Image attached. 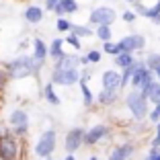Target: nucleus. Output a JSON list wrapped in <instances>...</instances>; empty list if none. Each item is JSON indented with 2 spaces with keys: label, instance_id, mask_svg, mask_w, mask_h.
Instances as JSON below:
<instances>
[{
  "label": "nucleus",
  "instance_id": "a211bd4d",
  "mask_svg": "<svg viewBox=\"0 0 160 160\" xmlns=\"http://www.w3.org/2000/svg\"><path fill=\"white\" fill-rule=\"evenodd\" d=\"M136 10H138L140 14H144L148 21H152V23L160 25V0L156 2V4L148 6V8H144V6H136Z\"/></svg>",
  "mask_w": 160,
  "mask_h": 160
},
{
  "label": "nucleus",
  "instance_id": "f704fd0d",
  "mask_svg": "<svg viewBox=\"0 0 160 160\" xmlns=\"http://www.w3.org/2000/svg\"><path fill=\"white\" fill-rule=\"evenodd\" d=\"M62 160H76V156H74V154H66Z\"/></svg>",
  "mask_w": 160,
  "mask_h": 160
},
{
  "label": "nucleus",
  "instance_id": "58836bf2",
  "mask_svg": "<svg viewBox=\"0 0 160 160\" xmlns=\"http://www.w3.org/2000/svg\"><path fill=\"white\" fill-rule=\"evenodd\" d=\"M156 107H158V109H160V105H156Z\"/></svg>",
  "mask_w": 160,
  "mask_h": 160
},
{
  "label": "nucleus",
  "instance_id": "bb28decb",
  "mask_svg": "<svg viewBox=\"0 0 160 160\" xmlns=\"http://www.w3.org/2000/svg\"><path fill=\"white\" fill-rule=\"evenodd\" d=\"M84 60H86V64H99V62L103 60V52H101V49H90L84 56Z\"/></svg>",
  "mask_w": 160,
  "mask_h": 160
},
{
  "label": "nucleus",
  "instance_id": "20e7f679",
  "mask_svg": "<svg viewBox=\"0 0 160 160\" xmlns=\"http://www.w3.org/2000/svg\"><path fill=\"white\" fill-rule=\"evenodd\" d=\"M0 158L2 160H23V138L10 132L0 133Z\"/></svg>",
  "mask_w": 160,
  "mask_h": 160
},
{
  "label": "nucleus",
  "instance_id": "393cba45",
  "mask_svg": "<svg viewBox=\"0 0 160 160\" xmlns=\"http://www.w3.org/2000/svg\"><path fill=\"white\" fill-rule=\"evenodd\" d=\"M94 35H97L103 43L113 41V31H111V27H94Z\"/></svg>",
  "mask_w": 160,
  "mask_h": 160
},
{
  "label": "nucleus",
  "instance_id": "e433bc0d",
  "mask_svg": "<svg viewBox=\"0 0 160 160\" xmlns=\"http://www.w3.org/2000/svg\"><path fill=\"white\" fill-rule=\"evenodd\" d=\"M123 2H136V0H123Z\"/></svg>",
  "mask_w": 160,
  "mask_h": 160
},
{
  "label": "nucleus",
  "instance_id": "9d476101",
  "mask_svg": "<svg viewBox=\"0 0 160 160\" xmlns=\"http://www.w3.org/2000/svg\"><path fill=\"white\" fill-rule=\"evenodd\" d=\"M117 47H119V52H123V53H136V52H140V49L146 47V37L140 35V33L123 35L117 41Z\"/></svg>",
  "mask_w": 160,
  "mask_h": 160
},
{
  "label": "nucleus",
  "instance_id": "4c0bfd02",
  "mask_svg": "<svg viewBox=\"0 0 160 160\" xmlns=\"http://www.w3.org/2000/svg\"><path fill=\"white\" fill-rule=\"evenodd\" d=\"M0 90H2V82H0Z\"/></svg>",
  "mask_w": 160,
  "mask_h": 160
},
{
  "label": "nucleus",
  "instance_id": "c756f323",
  "mask_svg": "<svg viewBox=\"0 0 160 160\" xmlns=\"http://www.w3.org/2000/svg\"><path fill=\"white\" fill-rule=\"evenodd\" d=\"M150 146L152 148H160V123L154 125V136H152V140H150Z\"/></svg>",
  "mask_w": 160,
  "mask_h": 160
},
{
  "label": "nucleus",
  "instance_id": "1a4fd4ad",
  "mask_svg": "<svg viewBox=\"0 0 160 160\" xmlns=\"http://www.w3.org/2000/svg\"><path fill=\"white\" fill-rule=\"evenodd\" d=\"M115 21H117V12L111 6H97L88 14V23L94 27H111Z\"/></svg>",
  "mask_w": 160,
  "mask_h": 160
},
{
  "label": "nucleus",
  "instance_id": "4468645a",
  "mask_svg": "<svg viewBox=\"0 0 160 160\" xmlns=\"http://www.w3.org/2000/svg\"><path fill=\"white\" fill-rule=\"evenodd\" d=\"M78 8H80L78 0H60L56 4V8H53V12H56L58 19H60V17H66L68 19V14H74Z\"/></svg>",
  "mask_w": 160,
  "mask_h": 160
},
{
  "label": "nucleus",
  "instance_id": "a878e982",
  "mask_svg": "<svg viewBox=\"0 0 160 160\" xmlns=\"http://www.w3.org/2000/svg\"><path fill=\"white\" fill-rule=\"evenodd\" d=\"M72 21H68L66 17H60V19H56V29L60 31V33H70L72 31Z\"/></svg>",
  "mask_w": 160,
  "mask_h": 160
},
{
  "label": "nucleus",
  "instance_id": "ddd939ff",
  "mask_svg": "<svg viewBox=\"0 0 160 160\" xmlns=\"http://www.w3.org/2000/svg\"><path fill=\"white\" fill-rule=\"evenodd\" d=\"M88 70H80V80H78V86H80V92H82V103L86 107H92L94 105V94L90 92V86H88Z\"/></svg>",
  "mask_w": 160,
  "mask_h": 160
},
{
  "label": "nucleus",
  "instance_id": "2f4dec72",
  "mask_svg": "<svg viewBox=\"0 0 160 160\" xmlns=\"http://www.w3.org/2000/svg\"><path fill=\"white\" fill-rule=\"evenodd\" d=\"M146 160H160V148H150Z\"/></svg>",
  "mask_w": 160,
  "mask_h": 160
},
{
  "label": "nucleus",
  "instance_id": "5701e85b",
  "mask_svg": "<svg viewBox=\"0 0 160 160\" xmlns=\"http://www.w3.org/2000/svg\"><path fill=\"white\" fill-rule=\"evenodd\" d=\"M43 99H45L49 105H60V103H62L60 94L56 92V86H53L52 82H47V84L43 86Z\"/></svg>",
  "mask_w": 160,
  "mask_h": 160
},
{
  "label": "nucleus",
  "instance_id": "7c9ffc66",
  "mask_svg": "<svg viewBox=\"0 0 160 160\" xmlns=\"http://www.w3.org/2000/svg\"><path fill=\"white\" fill-rule=\"evenodd\" d=\"M148 121H150L152 125L160 123V109H158V107H154L152 111H148Z\"/></svg>",
  "mask_w": 160,
  "mask_h": 160
},
{
  "label": "nucleus",
  "instance_id": "c9c22d12",
  "mask_svg": "<svg viewBox=\"0 0 160 160\" xmlns=\"http://www.w3.org/2000/svg\"><path fill=\"white\" fill-rule=\"evenodd\" d=\"M88 160H101V158H99V156H90Z\"/></svg>",
  "mask_w": 160,
  "mask_h": 160
},
{
  "label": "nucleus",
  "instance_id": "c85d7f7f",
  "mask_svg": "<svg viewBox=\"0 0 160 160\" xmlns=\"http://www.w3.org/2000/svg\"><path fill=\"white\" fill-rule=\"evenodd\" d=\"M64 43H68L70 47H74L76 52H80V49H82V41H80L76 35H72V33H68V37H64Z\"/></svg>",
  "mask_w": 160,
  "mask_h": 160
},
{
  "label": "nucleus",
  "instance_id": "7ed1b4c3",
  "mask_svg": "<svg viewBox=\"0 0 160 160\" xmlns=\"http://www.w3.org/2000/svg\"><path fill=\"white\" fill-rule=\"evenodd\" d=\"M4 68H6V78L21 80V78L35 76L39 72V68H41V64H37L31 56H19V58H14L12 62H8Z\"/></svg>",
  "mask_w": 160,
  "mask_h": 160
},
{
  "label": "nucleus",
  "instance_id": "423d86ee",
  "mask_svg": "<svg viewBox=\"0 0 160 160\" xmlns=\"http://www.w3.org/2000/svg\"><path fill=\"white\" fill-rule=\"evenodd\" d=\"M56 144H58L56 129H45V132L37 138V142H35L33 154L37 156V160H49L52 154L56 152Z\"/></svg>",
  "mask_w": 160,
  "mask_h": 160
},
{
  "label": "nucleus",
  "instance_id": "4be33fe9",
  "mask_svg": "<svg viewBox=\"0 0 160 160\" xmlns=\"http://www.w3.org/2000/svg\"><path fill=\"white\" fill-rule=\"evenodd\" d=\"M115 60V66L119 68V70H125V68H132L133 64H136V58H133V53H117V56L113 58Z\"/></svg>",
  "mask_w": 160,
  "mask_h": 160
},
{
  "label": "nucleus",
  "instance_id": "9b49d317",
  "mask_svg": "<svg viewBox=\"0 0 160 160\" xmlns=\"http://www.w3.org/2000/svg\"><path fill=\"white\" fill-rule=\"evenodd\" d=\"M82 146H84V129L82 127H72L66 133V138H64V150L68 154H74Z\"/></svg>",
  "mask_w": 160,
  "mask_h": 160
},
{
  "label": "nucleus",
  "instance_id": "f8f14e48",
  "mask_svg": "<svg viewBox=\"0 0 160 160\" xmlns=\"http://www.w3.org/2000/svg\"><path fill=\"white\" fill-rule=\"evenodd\" d=\"M109 133H111L109 125L97 123V125H92L90 129H84V144L86 146H97V144H101L103 140H107Z\"/></svg>",
  "mask_w": 160,
  "mask_h": 160
},
{
  "label": "nucleus",
  "instance_id": "6ab92c4d",
  "mask_svg": "<svg viewBox=\"0 0 160 160\" xmlns=\"http://www.w3.org/2000/svg\"><path fill=\"white\" fill-rule=\"evenodd\" d=\"M64 53H66V52H64V37L52 39V43L47 45V58H52V60L56 62V60H60Z\"/></svg>",
  "mask_w": 160,
  "mask_h": 160
},
{
  "label": "nucleus",
  "instance_id": "39448f33",
  "mask_svg": "<svg viewBox=\"0 0 160 160\" xmlns=\"http://www.w3.org/2000/svg\"><path fill=\"white\" fill-rule=\"evenodd\" d=\"M125 107L136 121H144L148 117V111H150V103H148L146 94L140 90H129L125 94Z\"/></svg>",
  "mask_w": 160,
  "mask_h": 160
},
{
  "label": "nucleus",
  "instance_id": "f257e3e1",
  "mask_svg": "<svg viewBox=\"0 0 160 160\" xmlns=\"http://www.w3.org/2000/svg\"><path fill=\"white\" fill-rule=\"evenodd\" d=\"M80 56L76 53H64L60 60H56L52 70V82L53 86H72L78 84L80 80Z\"/></svg>",
  "mask_w": 160,
  "mask_h": 160
},
{
  "label": "nucleus",
  "instance_id": "72a5a7b5",
  "mask_svg": "<svg viewBox=\"0 0 160 160\" xmlns=\"http://www.w3.org/2000/svg\"><path fill=\"white\" fill-rule=\"evenodd\" d=\"M58 2H60V0H45V8H43V10H49V12H53V8H56Z\"/></svg>",
  "mask_w": 160,
  "mask_h": 160
},
{
  "label": "nucleus",
  "instance_id": "f03ea898",
  "mask_svg": "<svg viewBox=\"0 0 160 160\" xmlns=\"http://www.w3.org/2000/svg\"><path fill=\"white\" fill-rule=\"evenodd\" d=\"M119 92H121V74L117 70H105L101 74V92L97 94L94 101L101 107H109L117 103Z\"/></svg>",
  "mask_w": 160,
  "mask_h": 160
},
{
  "label": "nucleus",
  "instance_id": "2eb2a0df",
  "mask_svg": "<svg viewBox=\"0 0 160 160\" xmlns=\"http://www.w3.org/2000/svg\"><path fill=\"white\" fill-rule=\"evenodd\" d=\"M43 17H45V10H43L39 4H29L27 8H25V21H27L29 25H37V23H41Z\"/></svg>",
  "mask_w": 160,
  "mask_h": 160
},
{
  "label": "nucleus",
  "instance_id": "f3484780",
  "mask_svg": "<svg viewBox=\"0 0 160 160\" xmlns=\"http://www.w3.org/2000/svg\"><path fill=\"white\" fill-rule=\"evenodd\" d=\"M133 154V144H129V142H125V144H121V146H117L111 154H109V160H129Z\"/></svg>",
  "mask_w": 160,
  "mask_h": 160
},
{
  "label": "nucleus",
  "instance_id": "0eeeda50",
  "mask_svg": "<svg viewBox=\"0 0 160 160\" xmlns=\"http://www.w3.org/2000/svg\"><path fill=\"white\" fill-rule=\"evenodd\" d=\"M152 80H154V76H152V72L148 70L146 62L136 60V64L132 66V80H129V86H132V90H140V92H144L146 90V86L150 84Z\"/></svg>",
  "mask_w": 160,
  "mask_h": 160
},
{
  "label": "nucleus",
  "instance_id": "412c9836",
  "mask_svg": "<svg viewBox=\"0 0 160 160\" xmlns=\"http://www.w3.org/2000/svg\"><path fill=\"white\" fill-rule=\"evenodd\" d=\"M144 62H146L148 70L152 72L154 80H158V82H160V53H150Z\"/></svg>",
  "mask_w": 160,
  "mask_h": 160
},
{
  "label": "nucleus",
  "instance_id": "473e14b6",
  "mask_svg": "<svg viewBox=\"0 0 160 160\" xmlns=\"http://www.w3.org/2000/svg\"><path fill=\"white\" fill-rule=\"evenodd\" d=\"M121 17H123V21H125V23H133V21H136V12H133V10H125Z\"/></svg>",
  "mask_w": 160,
  "mask_h": 160
},
{
  "label": "nucleus",
  "instance_id": "cd10ccee",
  "mask_svg": "<svg viewBox=\"0 0 160 160\" xmlns=\"http://www.w3.org/2000/svg\"><path fill=\"white\" fill-rule=\"evenodd\" d=\"M103 53H107V56H117V53H121L119 52V47H117V41H107V43H103V49H101Z\"/></svg>",
  "mask_w": 160,
  "mask_h": 160
},
{
  "label": "nucleus",
  "instance_id": "dca6fc26",
  "mask_svg": "<svg viewBox=\"0 0 160 160\" xmlns=\"http://www.w3.org/2000/svg\"><path fill=\"white\" fill-rule=\"evenodd\" d=\"M31 58H33L37 64H41L47 60V43L43 41L41 37H35L33 39V53H31Z\"/></svg>",
  "mask_w": 160,
  "mask_h": 160
},
{
  "label": "nucleus",
  "instance_id": "b1692460",
  "mask_svg": "<svg viewBox=\"0 0 160 160\" xmlns=\"http://www.w3.org/2000/svg\"><path fill=\"white\" fill-rule=\"evenodd\" d=\"M72 35H76V37L82 41V37H90L92 35V29H90V25H72Z\"/></svg>",
  "mask_w": 160,
  "mask_h": 160
},
{
  "label": "nucleus",
  "instance_id": "aec40b11",
  "mask_svg": "<svg viewBox=\"0 0 160 160\" xmlns=\"http://www.w3.org/2000/svg\"><path fill=\"white\" fill-rule=\"evenodd\" d=\"M144 94H146L148 103H152L154 107H156V105H160V82H158V80H152L150 84L146 86Z\"/></svg>",
  "mask_w": 160,
  "mask_h": 160
},
{
  "label": "nucleus",
  "instance_id": "6e6552de",
  "mask_svg": "<svg viewBox=\"0 0 160 160\" xmlns=\"http://www.w3.org/2000/svg\"><path fill=\"white\" fill-rule=\"evenodd\" d=\"M8 132L17 138H25L29 132V115L25 109H12L8 115Z\"/></svg>",
  "mask_w": 160,
  "mask_h": 160
}]
</instances>
